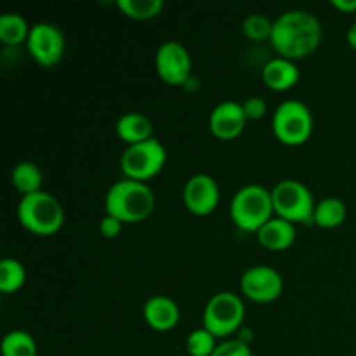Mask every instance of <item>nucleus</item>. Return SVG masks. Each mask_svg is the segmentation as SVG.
<instances>
[{
	"instance_id": "0eeeda50",
	"label": "nucleus",
	"mask_w": 356,
	"mask_h": 356,
	"mask_svg": "<svg viewBox=\"0 0 356 356\" xmlns=\"http://www.w3.org/2000/svg\"><path fill=\"white\" fill-rule=\"evenodd\" d=\"M271 127L278 141L298 146L309 139L313 132L312 110L301 99H285L275 110Z\"/></svg>"
},
{
	"instance_id": "bb28decb",
	"label": "nucleus",
	"mask_w": 356,
	"mask_h": 356,
	"mask_svg": "<svg viewBox=\"0 0 356 356\" xmlns=\"http://www.w3.org/2000/svg\"><path fill=\"white\" fill-rule=\"evenodd\" d=\"M242 106L249 120H257V118L264 117V113H266L268 110L266 101H264L261 96L247 97V99L242 103Z\"/></svg>"
},
{
	"instance_id": "39448f33",
	"label": "nucleus",
	"mask_w": 356,
	"mask_h": 356,
	"mask_svg": "<svg viewBox=\"0 0 356 356\" xmlns=\"http://www.w3.org/2000/svg\"><path fill=\"white\" fill-rule=\"evenodd\" d=\"M245 316V305L233 291H219L209 298L204 308V327L216 337L238 332Z\"/></svg>"
},
{
	"instance_id": "9d476101",
	"label": "nucleus",
	"mask_w": 356,
	"mask_h": 356,
	"mask_svg": "<svg viewBox=\"0 0 356 356\" xmlns=\"http://www.w3.org/2000/svg\"><path fill=\"white\" fill-rule=\"evenodd\" d=\"M155 66L163 82L183 86L191 75V56L181 42L165 40L156 49Z\"/></svg>"
},
{
	"instance_id": "c85d7f7f",
	"label": "nucleus",
	"mask_w": 356,
	"mask_h": 356,
	"mask_svg": "<svg viewBox=\"0 0 356 356\" xmlns=\"http://www.w3.org/2000/svg\"><path fill=\"white\" fill-rule=\"evenodd\" d=\"M330 3L343 13H355L356 10V0H332Z\"/></svg>"
},
{
	"instance_id": "4be33fe9",
	"label": "nucleus",
	"mask_w": 356,
	"mask_h": 356,
	"mask_svg": "<svg viewBox=\"0 0 356 356\" xmlns=\"http://www.w3.org/2000/svg\"><path fill=\"white\" fill-rule=\"evenodd\" d=\"M26 280V270L14 257H3L0 261V291L10 294L23 287Z\"/></svg>"
},
{
	"instance_id": "5701e85b",
	"label": "nucleus",
	"mask_w": 356,
	"mask_h": 356,
	"mask_svg": "<svg viewBox=\"0 0 356 356\" xmlns=\"http://www.w3.org/2000/svg\"><path fill=\"white\" fill-rule=\"evenodd\" d=\"M117 6L132 19H152L163 9V0H117Z\"/></svg>"
},
{
	"instance_id": "7c9ffc66",
	"label": "nucleus",
	"mask_w": 356,
	"mask_h": 356,
	"mask_svg": "<svg viewBox=\"0 0 356 356\" xmlns=\"http://www.w3.org/2000/svg\"><path fill=\"white\" fill-rule=\"evenodd\" d=\"M346 38H348V44H350L353 49H356V21L350 28H348Z\"/></svg>"
},
{
	"instance_id": "6ab92c4d",
	"label": "nucleus",
	"mask_w": 356,
	"mask_h": 356,
	"mask_svg": "<svg viewBox=\"0 0 356 356\" xmlns=\"http://www.w3.org/2000/svg\"><path fill=\"white\" fill-rule=\"evenodd\" d=\"M346 216L348 207L341 198L325 197L320 202H316L313 222L318 225L320 228H336V226L343 225Z\"/></svg>"
},
{
	"instance_id": "412c9836",
	"label": "nucleus",
	"mask_w": 356,
	"mask_h": 356,
	"mask_svg": "<svg viewBox=\"0 0 356 356\" xmlns=\"http://www.w3.org/2000/svg\"><path fill=\"white\" fill-rule=\"evenodd\" d=\"M2 356H37V343L26 330H10L2 339Z\"/></svg>"
},
{
	"instance_id": "9b49d317",
	"label": "nucleus",
	"mask_w": 356,
	"mask_h": 356,
	"mask_svg": "<svg viewBox=\"0 0 356 356\" xmlns=\"http://www.w3.org/2000/svg\"><path fill=\"white\" fill-rule=\"evenodd\" d=\"M240 289L252 301L268 302L280 298L284 291V278L277 268L268 264H254L243 271L240 278Z\"/></svg>"
},
{
	"instance_id": "b1692460",
	"label": "nucleus",
	"mask_w": 356,
	"mask_h": 356,
	"mask_svg": "<svg viewBox=\"0 0 356 356\" xmlns=\"http://www.w3.org/2000/svg\"><path fill=\"white\" fill-rule=\"evenodd\" d=\"M216 346H218L216 336L209 332L205 327L191 330L186 337V350L191 356H211Z\"/></svg>"
},
{
	"instance_id": "ddd939ff",
	"label": "nucleus",
	"mask_w": 356,
	"mask_h": 356,
	"mask_svg": "<svg viewBox=\"0 0 356 356\" xmlns=\"http://www.w3.org/2000/svg\"><path fill=\"white\" fill-rule=\"evenodd\" d=\"M247 115L243 111L242 103L235 99H226L216 104L214 110L211 111L209 117V127H211L212 134L219 139H235L240 136V132L245 129Z\"/></svg>"
},
{
	"instance_id": "20e7f679",
	"label": "nucleus",
	"mask_w": 356,
	"mask_h": 356,
	"mask_svg": "<svg viewBox=\"0 0 356 356\" xmlns=\"http://www.w3.org/2000/svg\"><path fill=\"white\" fill-rule=\"evenodd\" d=\"M17 218L21 225L37 235H52L65 221L63 205L49 191H35L23 195L17 204Z\"/></svg>"
},
{
	"instance_id": "c756f323",
	"label": "nucleus",
	"mask_w": 356,
	"mask_h": 356,
	"mask_svg": "<svg viewBox=\"0 0 356 356\" xmlns=\"http://www.w3.org/2000/svg\"><path fill=\"white\" fill-rule=\"evenodd\" d=\"M236 337H238L240 341H243V343L249 344V346H250V343H252V330H250V329H240L238 336H236Z\"/></svg>"
},
{
	"instance_id": "1a4fd4ad",
	"label": "nucleus",
	"mask_w": 356,
	"mask_h": 356,
	"mask_svg": "<svg viewBox=\"0 0 356 356\" xmlns=\"http://www.w3.org/2000/svg\"><path fill=\"white\" fill-rule=\"evenodd\" d=\"M26 45L31 58L38 65L54 66L65 52V35L58 24L40 21V23L31 24Z\"/></svg>"
},
{
	"instance_id": "7ed1b4c3",
	"label": "nucleus",
	"mask_w": 356,
	"mask_h": 356,
	"mask_svg": "<svg viewBox=\"0 0 356 356\" xmlns=\"http://www.w3.org/2000/svg\"><path fill=\"white\" fill-rule=\"evenodd\" d=\"M273 197L271 190L259 183H250L236 190L229 202V214L233 222L245 232H257L273 218Z\"/></svg>"
},
{
	"instance_id": "dca6fc26",
	"label": "nucleus",
	"mask_w": 356,
	"mask_h": 356,
	"mask_svg": "<svg viewBox=\"0 0 356 356\" xmlns=\"http://www.w3.org/2000/svg\"><path fill=\"white\" fill-rule=\"evenodd\" d=\"M257 240L270 250H284L291 247L296 240L294 222L284 218H271L266 225L257 229Z\"/></svg>"
},
{
	"instance_id": "cd10ccee",
	"label": "nucleus",
	"mask_w": 356,
	"mask_h": 356,
	"mask_svg": "<svg viewBox=\"0 0 356 356\" xmlns=\"http://www.w3.org/2000/svg\"><path fill=\"white\" fill-rule=\"evenodd\" d=\"M124 225L125 222L120 221L118 218H115V216L104 214L99 221V232L101 235L106 236V238H115V236H118L122 233Z\"/></svg>"
},
{
	"instance_id": "a211bd4d",
	"label": "nucleus",
	"mask_w": 356,
	"mask_h": 356,
	"mask_svg": "<svg viewBox=\"0 0 356 356\" xmlns=\"http://www.w3.org/2000/svg\"><path fill=\"white\" fill-rule=\"evenodd\" d=\"M10 181H13V186L21 195H30L42 190L44 174H42L40 167L37 163L24 160V162L14 165L13 172H10Z\"/></svg>"
},
{
	"instance_id": "6e6552de",
	"label": "nucleus",
	"mask_w": 356,
	"mask_h": 356,
	"mask_svg": "<svg viewBox=\"0 0 356 356\" xmlns=\"http://www.w3.org/2000/svg\"><path fill=\"white\" fill-rule=\"evenodd\" d=\"M167 162V149L162 141L149 138L143 143L129 145L120 156V169L125 177L145 181L156 176Z\"/></svg>"
},
{
	"instance_id": "f3484780",
	"label": "nucleus",
	"mask_w": 356,
	"mask_h": 356,
	"mask_svg": "<svg viewBox=\"0 0 356 356\" xmlns=\"http://www.w3.org/2000/svg\"><path fill=\"white\" fill-rule=\"evenodd\" d=\"M115 131L122 141L127 143V146L136 145V143H143L153 138V122L145 113L127 111V113L120 115L117 125H115Z\"/></svg>"
},
{
	"instance_id": "f03ea898",
	"label": "nucleus",
	"mask_w": 356,
	"mask_h": 356,
	"mask_svg": "<svg viewBox=\"0 0 356 356\" xmlns=\"http://www.w3.org/2000/svg\"><path fill=\"white\" fill-rule=\"evenodd\" d=\"M106 214L124 222H139L148 218L155 209V193L145 181L125 179L111 184L104 197Z\"/></svg>"
},
{
	"instance_id": "4468645a",
	"label": "nucleus",
	"mask_w": 356,
	"mask_h": 356,
	"mask_svg": "<svg viewBox=\"0 0 356 356\" xmlns=\"http://www.w3.org/2000/svg\"><path fill=\"white\" fill-rule=\"evenodd\" d=\"M146 323L155 330H170L179 322V306L172 298L163 294L152 296L143 306Z\"/></svg>"
},
{
	"instance_id": "393cba45",
	"label": "nucleus",
	"mask_w": 356,
	"mask_h": 356,
	"mask_svg": "<svg viewBox=\"0 0 356 356\" xmlns=\"http://www.w3.org/2000/svg\"><path fill=\"white\" fill-rule=\"evenodd\" d=\"M273 23L270 17L264 16L261 13L249 14L243 19V33L250 38V40H264V38H271V31H273Z\"/></svg>"
},
{
	"instance_id": "f257e3e1",
	"label": "nucleus",
	"mask_w": 356,
	"mask_h": 356,
	"mask_svg": "<svg viewBox=\"0 0 356 356\" xmlns=\"http://www.w3.org/2000/svg\"><path fill=\"white\" fill-rule=\"evenodd\" d=\"M322 23L305 9H289L275 19L271 45L284 58L301 59L312 54L322 42Z\"/></svg>"
},
{
	"instance_id": "a878e982",
	"label": "nucleus",
	"mask_w": 356,
	"mask_h": 356,
	"mask_svg": "<svg viewBox=\"0 0 356 356\" xmlns=\"http://www.w3.org/2000/svg\"><path fill=\"white\" fill-rule=\"evenodd\" d=\"M211 356H252V350L238 337H233L219 343Z\"/></svg>"
},
{
	"instance_id": "aec40b11",
	"label": "nucleus",
	"mask_w": 356,
	"mask_h": 356,
	"mask_svg": "<svg viewBox=\"0 0 356 356\" xmlns=\"http://www.w3.org/2000/svg\"><path fill=\"white\" fill-rule=\"evenodd\" d=\"M31 26L19 13H6L0 16V40L6 45H19L28 40Z\"/></svg>"
},
{
	"instance_id": "2eb2a0df",
	"label": "nucleus",
	"mask_w": 356,
	"mask_h": 356,
	"mask_svg": "<svg viewBox=\"0 0 356 356\" xmlns=\"http://www.w3.org/2000/svg\"><path fill=\"white\" fill-rule=\"evenodd\" d=\"M301 79L298 65L292 59L277 56V58L268 59L263 68V80L270 89L273 90H287L294 87Z\"/></svg>"
},
{
	"instance_id": "f8f14e48",
	"label": "nucleus",
	"mask_w": 356,
	"mask_h": 356,
	"mask_svg": "<svg viewBox=\"0 0 356 356\" xmlns=\"http://www.w3.org/2000/svg\"><path fill=\"white\" fill-rule=\"evenodd\" d=\"M219 184L212 176L205 172L188 177L183 188V200L188 211L195 216H207L219 204Z\"/></svg>"
},
{
	"instance_id": "423d86ee",
	"label": "nucleus",
	"mask_w": 356,
	"mask_h": 356,
	"mask_svg": "<svg viewBox=\"0 0 356 356\" xmlns=\"http://www.w3.org/2000/svg\"><path fill=\"white\" fill-rule=\"evenodd\" d=\"M273 209L278 218L291 222H313L315 198L309 188L299 179H282L271 190Z\"/></svg>"
}]
</instances>
